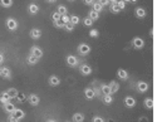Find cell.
<instances>
[{"label":"cell","instance_id":"obj_1","mask_svg":"<svg viewBox=\"0 0 162 122\" xmlns=\"http://www.w3.org/2000/svg\"><path fill=\"white\" fill-rule=\"evenodd\" d=\"M132 45H133V48H136V49H142L145 47V40H143L141 37H134L133 39H132Z\"/></svg>","mask_w":162,"mask_h":122},{"label":"cell","instance_id":"obj_2","mask_svg":"<svg viewBox=\"0 0 162 122\" xmlns=\"http://www.w3.org/2000/svg\"><path fill=\"white\" fill-rule=\"evenodd\" d=\"M6 28L10 30V32H14V30L18 29V21L15 20L14 18H8L6 19Z\"/></svg>","mask_w":162,"mask_h":122},{"label":"cell","instance_id":"obj_3","mask_svg":"<svg viewBox=\"0 0 162 122\" xmlns=\"http://www.w3.org/2000/svg\"><path fill=\"white\" fill-rule=\"evenodd\" d=\"M30 54L34 55L38 59H40L41 57H43V51H41L39 47H37V45H33V47L30 48Z\"/></svg>","mask_w":162,"mask_h":122},{"label":"cell","instance_id":"obj_4","mask_svg":"<svg viewBox=\"0 0 162 122\" xmlns=\"http://www.w3.org/2000/svg\"><path fill=\"white\" fill-rule=\"evenodd\" d=\"M89 52H90V47H89L88 44L82 43V44L78 45V53H79L81 55H87Z\"/></svg>","mask_w":162,"mask_h":122},{"label":"cell","instance_id":"obj_5","mask_svg":"<svg viewBox=\"0 0 162 122\" xmlns=\"http://www.w3.org/2000/svg\"><path fill=\"white\" fill-rule=\"evenodd\" d=\"M10 115L13 116V117H15L18 121H20V120H23L25 117V112L24 111H21V110H18V108H15L13 112H10Z\"/></svg>","mask_w":162,"mask_h":122},{"label":"cell","instance_id":"obj_6","mask_svg":"<svg viewBox=\"0 0 162 122\" xmlns=\"http://www.w3.org/2000/svg\"><path fill=\"white\" fill-rule=\"evenodd\" d=\"M65 60H67V64L69 67H77L78 66V59H77V57H74V55H67V58H65Z\"/></svg>","mask_w":162,"mask_h":122},{"label":"cell","instance_id":"obj_7","mask_svg":"<svg viewBox=\"0 0 162 122\" xmlns=\"http://www.w3.org/2000/svg\"><path fill=\"white\" fill-rule=\"evenodd\" d=\"M124 106L128 107V108L134 107V106H136V100L133 97H131V96H127L126 98H124Z\"/></svg>","mask_w":162,"mask_h":122},{"label":"cell","instance_id":"obj_8","mask_svg":"<svg viewBox=\"0 0 162 122\" xmlns=\"http://www.w3.org/2000/svg\"><path fill=\"white\" fill-rule=\"evenodd\" d=\"M79 72H81L83 76H89L92 73V68H90L88 64H82L81 68H79Z\"/></svg>","mask_w":162,"mask_h":122},{"label":"cell","instance_id":"obj_9","mask_svg":"<svg viewBox=\"0 0 162 122\" xmlns=\"http://www.w3.org/2000/svg\"><path fill=\"white\" fill-rule=\"evenodd\" d=\"M137 89H138V92H141V93L147 92V89H148V83H147V82H143V81L138 82Z\"/></svg>","mask_w":162,"mask_h":122},{"label":"cell","instance_id":"obj_10","mask_svg":"<svg viewBox=\"0 0 162 122\" xmlns=\"http://www.w3.org/2000/svg\"><path fill=\"white\" fill-rule=\"evenodd\" d=\"M117 76H118V78H121L122 81H127L128 79V72L126 69H123V68H119V69L117 71Z\"/></svg>","mask_w":162,"mask_h":122},{"label":"cell","instance_id":"obj_11","mask_svg":"<svg viewBox=\"0 0 162 122\" xmlns=\"http://www.w3.org/2000/svg\"><path fill=\"white\" fill-rule=\"evenodd\" d=\"M28 101H29L30 105L34 106V107L39 105V102H40V101H39V97H38L37 94H30V96L28 97Z\"/></svg>","mask_w":162,"mask_h":122},{"label":"cell","instance_id":"obj_12","mask_svg":"<svg viewBox=\"0 0 162 122\" xmlns=\"http://www.w3.org/2000/svg\"><path fill=\"white\" fill-rule=\"evenodd\" d=\"M30 37L33 38V39H39L41 37V30L38 29V28H33L30 30Z\"/></svg>","mask_w":162,"mask_h":122},{"label":"cell","instance_id":"obj_13","mask_svg":"<svg viewBox=\"0 0 162 122\" xmlns=\"http://www.w3.org/2000/svg\"><path fill=\"white\" fill-rule=\"evenodd\" d=\"M108 86H109V88H111V94H114V93L118 92V89H119V85H118V82L112 81Z\"/></svg>","mask_w":162,"mask_h":122},{"label":"cell","instance_id":"obj_14","mask_svg":"<svg viewBox=\"0 0 162 122\" xmlns=\"http://www.w3.org/2000/svg\"><path fill=\"white\" fill-rule=\"evenodd\" d=\"M49 85H50L52 87H57L60 85V79L57 77V76H50L49 77Z\"/></svg>","mask_w":162,"mask_h":122},{"label":"cell","instance_id":"obj_15","mask_svg":"<svg viewBox=\"0 0 162 122\" xmlns=\"http://www.w3.org/2000/svg\"><path fill=\"white\" fill-rule=\"evenodd\" d=\"M84 96L87 100H93L94 97H96V92L92 89V88H85L84 89Z\"/></svg>","mask_w":162,"mask_h":122},{"label":"cell","instance_id":"obj_16","mask_svg":"<svg viewBox=\"0 0 162 122\" xmlns=\"http://www.w3.org/2000/svg\"><path fill=\"white\" fill-rule=\"evenodd\" d=\"M1 77H4L5 79H10L11 78V71L8 67H3L1 68Z\"/></svg>","mask_w":162,"mask_h":122},{"label":"cell","instance_id":"obj_17","mask_svg":"<svg viewBox=\"0 0 162 122\" xmlns=\"http://www.w3.org/2000/svg\"><path fill=\"white\" fill-rule=\"evenodd\" d=\"M72 122H84V115L81 112H77L73 115V119H72Z\"/></svg>","mask_w":162,"mask_h":122},{"label":"cell","instance_id":"obj_18","mask_svg":"<svg viewBox=\"0 0 162 122\" xmlns=\"http://www.w3.org/2000/svg\"><path fill=\"white\" fill-rule=\"evenodd\" d=\"M134 14H136V17L137 18H139V19H143L146 17V10L143 9V8H137V9L134 10Z\"/></svg>","mask_w":162,"mask_h":122},{"label":"cell","instance_id":"obj_19","mask_svg":"<svg viewBox=\"0 0 162 122\" xmlns=\"http://www.w3.org/2000/svg\"><path fill=\"white\" fill-rule=\"evenodd\" d=\"M10 96L8 94V92H3L1 94H0V102H1L3 105H5V103H8V102H10Z\"/></svg>","mask_w":162,"mask_h":122},{"label":"cell","instance_id":"obj_20","mask_svg":"<svg viewBox=\"0 0 162 122\" xmlns=\"http://www.w3.org/2000/svg\"><path fill=\"white\" fill-rule=\"evenodd\" d=\"M28 11L30 14L34 15V14H37L38 11H39V6H38L37 4H30V5L28 6Z\"/></svg>","mask_w":162,"mask_h":122},{"label":"cell","instance_id":"obj_21","mask_svg":"<svg viewBox=\"0 0 162 122\" xmlns=\"http://www.w3.org/2000/svg\"><path fill=\"white\" fill-rule=\"evenodd\" d=\"M145 107L148 108V110L153 108V98H151V97L146 98V100H145Z\"/></svg>","mask_w":162,"mask_h":122},{"label":"cell","instance_id":"obj_22","mask_svg":"<svg viewBox=\"0 0 162 122\" xmlns=\"http://www.w3.org/2000/svg\"><path fill=\"white\" fill-rule=\"evenodd\" d=\"M88 17L92 19L93 21H96V20H98V18H99V13H97V11H94V10H90L89 14H88Z\"/></svg>","mask_w":162,"mask_h":122},{"label":"cell","instance_id":"obj_23","mask_svg":"<svg viewBox=\"0 0 162 122\" xmlns=\"http://www.w3.org/2000/svg\"><path fill=\"white\" fill-rule=\"evenodd\" d=\"M111 11H112L113 14H118L119 11H121V9L118 8V5H117V3H116V1L111 3Z\"/></svg>","mask_w":162,"mask_h":122},{"label":"cell","instance_id":"obj_24","mask_svg":"<svg viewBox=\"0 0 162 122\" xmlns=\"http://www.w3.org/2000/svg\"><path fill=\"white\" fill-rule=\"evenodd\" d=\"M4 110H5L6 112H13L15 110V106L11 103V102H8V103L4 105Z\"/></svg>","mask_w":162,"mask_h":122},{"label":"cell","instance_id":"obj_25","mask_svg":"<svg viewBox=\"0 0 162 122\" xmlns=\"http://www.w3.org/2000/svg\"><path fill=\"white\" fill-rule=\"evenodd\" d=\"M26 60H28V64H30V66H35V64L38 63V58H35V57L32 55V54H29Z\"/></svg>","mask_w":162,"mask_h":122},{"label":"cell","instance_id":"obj_26","mask_svg":"<svg viewBox=\"0 0 162 122\" xmlns=\"http://www.w3.org/2000/svg\"><path fill=\"white\" fill-rule=\"evenodd\" d=\"M0 5L3 8H10L13 5V0H0Z\"/></svg>","mask_w":162,"mask_h":122},{"label":"cell","instance_id":"obj_27","mask_svg":"<svg viewBox=\"0 0 162 122\" xmlns=\"http://www.w3.org/2000/svg\"><path fill=\"white\" fill-rule=\"evenodd\" d=\"M101 89H102V92H103L104 96H105V94H111V88H109L108 85H102ZM111 96H112V94H111Z\"/></svg>","mask_w":162,"mask_h":122},{"label":"cell","instance_id":"obj_28","mask_svg":"<svg viewBox=\"0 0 162 122\" xmlns=\"http://www.w3.org/2000/svg\"><path fill=\"white\" fill-rule=\"evenodd\" d=\"M103 102H104V105H112L113 98H112L111 94H105V96H103Z\"/></svg>","mask_w":162,"mask_h":122},{"label":"cell","instance_id":"obj_29","mask_svg":"<svg viewBox=\"0 0 162 122\" xmlns=\"http://www.w3.org/2000/svg\"><path fill=\"white\" fill-rule=\"evenodd\" d=\"M6 92L10 96V98H15V97H17V94H18V89L17 88H9Z\"/></svg>","mask_w":162,"mask_h":122},{"label":"cell","instance_id":"obj_30","mask_svg":"<svg viewBox=\"0 0 162 122\" xmlns=\"http://www.w3.org/2000/svg\"><path fill=\"white\" fill-rule=\"evenodd\" d=\"M57 11L60 14V15H65L67 14V11H68V9H67V6L65 5H59L58 6V9H57Z\"/></svg>","mask_w":162,"mask_h":122},{"label":"cell","instance_id":"obj_31","mask_svg":"<svg viewBox=\"0 0 162 122\" xmlns=\"http://www.w3.org/2000/svg\"><path fill=\"white\" fill-rule=\"evenodd\" d=\"M93 10L97 11V13H101V11L103 10V6H102L98 1H96V3H93Z\"/></svg>","mask_w":162,"mask_h":122},{"label":"cell","instance_id":"obj_32","mask_svg":"<svg viewBox=\"0 0 162 122\" xmlns=\"http://www.w3.org/2000/svg\"><path fill=\"white\" fill-rule=\"evenodd\" d=\"M93 23H94V21H93L89 17H87V18L83 19V25H84V26H92Z\"/></svg>","mask_w":162,"mask_h":122},{"label":"cell","instance_id":"obj_33","mask_svg":"<svg viewBox=\"0 0 162 122\" xmlns=\"http://www.w3.org/2000/svg\"><path fill=\"white\" fill-rule=\"evenodd\" d=\"M69 21H70L73 25H77L81 20H79V18L77 17V15H70V17H69Z\"/></svg>","mask_w":162,"mask_h":122},{"label":"cell","instance_id":"obj_34","mask_svg":"<svg viewBox=\"0 0 162 122\" xmlns=\"http://www.w3.org/2000/svg\"><path fill=\"white\" fill-rule=\"evenodd\" d=\"M15 98H17V100L21 103V102L25 101V93L24 92H18V94H17V97H15Z\"/></svg>","mask_w":162,"mask_h":122},{"label":"cell","instance_id":"obj_35","mask_svg":"<svg viewBox=\"0 0 162 122\" xmlns=\"http://www.w3.org/2000/svg\"><path fill=\"white\" fill-rule=\"evenodd\" d=\"M74 26H75V25H73V24H72V23L69 21V23H67V24H64V29H65L67 32H73V30H74Z\"/></svg>","mask_w":162,"mask_h":122},{"label":"cell","instance_id":"obj_36","mask_svg":"<svg viewBox=\"0 0 162 122\" xmlns=\"http://www.w3.org/2000/svg\"><path fill=\"white\" fill-rule=\"evenodd\" d=\"M60 17H62V15H60L58 11H54V13L52 14V20L53 21H57V20H59V19H60Z\"/></svg>","mask_w":162,"mask_h":122},{"label":"cell","instance_id":"obj_37","mask_svg":"<svg viewBox=\"0 0 162 122\" xmlns=\"http://www.w3.org/2000/svg\"><path fill=\"white\" fill-rule=\"evenodd\" d=\"M98 35H99V33H98L97 29H90V32H89V37L90 38H97Z\"/></svg>","mask_w":162,"mask_h":122},{"label":"cell","instance_id":"obj_38","mask_svg":"<svg viewBox=\"0 0 162 122\" xmlns=\"http://www.w3.org/2000/svg\"><path fill=\"white\" fill-rule=\"evenodd\" d=\"M53 24H54V26L55 28H59V29H62V28H64V24L62 23V20H57V21H53Z\"/></svg>","mask_w":162,"mask_h":122},{"label":"cell","instance_id":"obj_39","mask_svg":"<svg viewBox=\"0 0 162 122\" xmlns=\"http://www.w3.org/2000/svg\"><path fill=\"white\" fill-rule=\"evenodd\" d=\"M60 20H62V23L63 24H67V23H69V17L65 14V15H62L60 17Z\"/></svg>","mask_w":162,"mask_h":122},{"label":"cell","instance_id":"obj_40","mask_svg":"<svg viewBox=\"0 0 162 122\" xmlns=\"http://www.w3.org/2000/svg\"><path fill=\"white\" fill-rule=\"evenodd\" d=\"M117 5L121 10H123L124 8H126V1H123V0H119V1H117Z\"/></svg>","mask_w":162,"mask_h":122},{"label":"cell","instance_id":"obj_41","mask_svg":"<svg viewBox=\"0 0 162 122\" xmlns=\"http://www.w3.org/2000/svg\"><path fill=\"white\" fill-rule=\"evenodd\" d=\"M92 122H104V120L102 119L101 116H94L93 120H92Z\"/></svg>","mask_w":162,"mask_h":122},{"label":"cell","instance_id":"obj_42","mask_svg":"<svg viewBox=\"0 0 162 122\" xmlns=\"http://www.w3.org/2000/svg\"><path fill=\"white\" fill-rule=\"evenodd\" d=\"M98 3L101 4L102 6H105V5H109V1L108 0H98Z\"/></svg>","mask_w":162,"mask_h":122},{"label":"cell","instance_id":"obj_43","mask_svg":"<svg viewBox=\"0 0 162 122\" xmlns=\"http://www.w3.org/2000/svg\"><path fill=\"white\" fill-rule=\"evenodd\" d=\"M83 1H84V4L85 5H93V0H83Z\"/></svg>","mask_w":162,"mask_h":122},{"label":"cell","instance_id":"obj_44","mask_svg":"<svg viewBox=\"0 0 162 122\" xmlns=\"http://www.w3.org/2000/svg\"><path fill=\"white\" fill-rule=\"evenodd\" d=\"M8 121H9V122H18V120L17 119H15V117H13V116H9V119H8Z\"/></svg>","mask_w":162,"mask_h":122},{"label":"cell","instance_id":"obj_45","mask_svg":"<svg viewBox=\"0 0 162 122\" xmlns=\"http://www.w3.org/2000/svg\"><path fill=\"white\" fill-rule=\"evenodd\" d=\"M138 122H148V119H147V117H139V120H138Z\"/></svg>","mask_w":162,"mask_h":122},{"label":"cell","instance_id":"obj_46","mask_svg":"<svg viewBox=\"0 0 162 122\" xmlns=\"http://www.w3.org/2000/svg\"><path fill=\"white\" fill-rule=\"evenodd\" d=\"M4 62V55L1 54V53H0V64H1Z\"/></svg>","mask_w":162,"mask_h":122},{"label":"cell","instance_id":"obj_47","mask_svg":"<svg viewBox=\"0 0 162 122\" xmlns=\"http://www.w3.org/2000/svg\"><path fill=\"white\" fill-rule=\"evenodd\" d=\"M130 3L131 4H136V3H137V0H130Z\"/></svg>","mask_w":162,"mask_h":122},{"label":"cell","instance_id":"obj_48","mask_svg":"<svg viewBox=\"0 0 162 122\" xmlns=\"http://www.w3.org/2000/svg\"><path fill=\"white\" fill-rule=\"evenodd\" d=\"M47 1H48V3H55L57 0H47Z\"/></svg>","mask_w":162,"mask_h":122},{"label":"cell","instance_id":"obj_49","mask_svg":"<svg viewBox=\"0 0 162 122\" xmlns=\"http://www.w3.org/2000/svg\"><path fill=\"white\" fill-rule=\"evenodd\" d=\"M47 122H57V121H54V120H48Z\"/></svg>","mask_w":162,"mask_h":122},{"label":"cell","instance_id":"obj_50","mask_svg":"<svg viewBox=\"0 0 162 122\" xmlns=\"http://www.w3.org/2000/svg\"><path fill=\"white\" fill-rule=\"evenodd\" d=\"M123 1H128V3H130V0H123Z\"/></svg>","mask_w":162,"mask_h":122},{"label":"cell","instance_id":"obj_51","mask_svg":"<svg viewBox=\"0 0 162 122\" xmlns=\"http://www.w3.org/2000/svg\"><path fill=\"white\" fill-rule=\"evenodd\" d=\"M0 76H1V69H0Z\"/></svg>","mask_w":162,"mask_h":122},{"label":"cell","instance_id":"obj_52","mask_svg":"<svg viewBox=\"0 0 162 122\" xmlns=\"http://www.w3.org/2000/svg\"><path fill=\"white\" fill-rule=\"evenodd\" d=\"M114 1H116V3H117V1H119V0H114Z\"/></svg>","mask_w":162,"mask_h":122},{"label":"cell","instance_id":"obj_53","mask_svg":"<svg viewBox=\"0 0 162 122\" xmlns=\"http://www.w3.org/2000/svg\"><path fill=\"white\" fill-rule=\"evenodd\" d=\"M70 1H74V0H70Z\"/></svg>","mask_w":162,"mask_h":122},{"label":"cell","instance_id":"obj_54","mask_svg":"<svg viewBox=\"0 0 162 122\" xmlns=\"http://www.w3.org/2000/svg\"><path fill=\"white\" fill-rule=\"evenodd\" d=\"M67 122H70V121H67Z\"/></svg>","mask_w":162,"mask_h":122}]
</instances>
